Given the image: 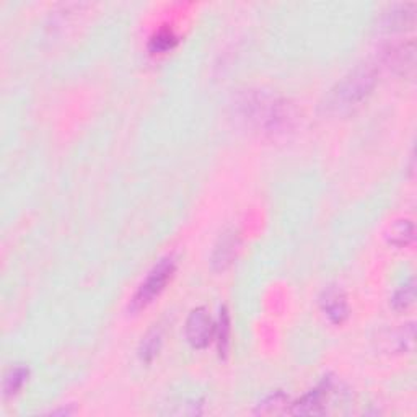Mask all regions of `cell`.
<instances>
[{
  "label": "cell",
  "instance_id": "cell-1",
  "mask_svg": "<svg viewBox=\"0 0 417 417\" xmlns=\"http://www.w3.org/2000/svg\"><path fill=\"white\" fill-rule=\"evenodd\" d=\"M377 75L375 65H357L329 90L323 108L331 114L349 113L350 109L359 106L375 89Z\"/></svg>",
  "mask_w": 417,
  "mask_h": 417
},
{
  "label": "cell",
  "instance_id": "cell-2",
  "mask_svg": "<svg viewBox=\"0 0 417 417\" xmlns=\"http://www.w3.org/2000/svg\"><path fill=\"white\" fill-rule=\"evenodd\" d=\"M243 116L265 133H282L294 123V108L285 100L251 93L241 101Z\"/></svg>",
  "mask_w": 417,
  "mask_h": 417
},
{
  "label": "cell",
  "instance_id": "cell-3",
  "mask_svg": "<svg viewBox=\"0 0 417 417\" xmlns=\"http://www.w3.org/2000/svg\"><path fill=\"white\" fill-rule=\"evenodd\" d=\"M174 271H177V257L173 255L162 257V260L152 267V271L149 272V276L145 277V281L140 284V287L137 289L133 300H130L129 308L133 311L145 308L150 301H153V299L158 297V295L163 292L167 284L172 281Z\"/></svg>",
  "mask_w": 417,
  "mask_h": 417
},
{
  "label": "cell",
  "instance_id": "cell-4",
  "mask_svg": "<svg viewBox=\"0 0 417 417\" xmlns=\"http://www.w3.org/2000/svg\"><path fill=\"white\" fill-rule=\"evenodd\" d=\"M216 325L204 306H197L186 320V338L194 349H206L211 344Z\"/></svg>",
  "mask_w": 417,
  "mask_h": 417
},
{
  "label": "cell",
  "instance_id": "cell-5",
  "mask_svg": "<svg viewBox=\"0 0 417 417\" xmlns=\"http://www.w3.org/2000/svg\"><path fill=\"white\" fill-rule=\"evenodd\" d=\"M333 391V380L325 378L320 385L304 394L299 401L290 404V413L295 416H321L326 413V404Z\"/></svg>",
  "mask_w": 417,
  "mask_h": 417
},
{
  "label": "cell",
  "instance_id": "cell-6",
  "mask_svg": "<svg viewBox=\"0 0 417 417\" xmlns=\"http://www.w3.org/2000/svg\"><path fill=\"white\" fill-rule=\"evenodd\" d=\"M320 306L321 311L325 313V316L333 323V325H343V323L348 320V297H345L343 289L336 287V285H331V287H326L323 290L320 295Z\"/></svg>",
  "mask_w": 417,
  "mask_h": 417
},
{
  "label": "cell",
  "instance_id": "cell-7",
  "mask_svg": "<svg viewBox=\"0 0 417 417\" xmlns=\"http://www.w3.org/2000/svg\"><path fill=\"white\" fill-rule=\"evenodd\" d=\"M237 246H238V238L233 232L223 233L218 243L216 245V250H213L212 255V266L217 271H223L230 265H232L233 257L237 256Z\"/></svg>",
  "mask_w": 417,
  "mask_h": 417
},
{
  "label": "cell",
  "instance_id": "cell-8",
  "mask_svg": "<svg viewBox=\"0 0 417 417\" xmlns=\"http://www.w3.org/2000/svg\"><path fill=\"white\" fill-rule=\"evenodd\" d=\"M416 20V5L414 4H401L385 13V25L388 28L396 30L404 28L406 25H413Z\"/></svg>",
  "mask_w": 417,
  "mask_h": 417
},
{
  "label": "cell",
  "instance_id": "cell-9",
  "mask_svg": "<svg viewBox=\"0 0 417 417\" xmlns=\"http://www.w3.org/2000/svg\"><path fill=\"white\" fill-rule=\"evenodd\" d=\"M289 396L284 391H272L260 401L255 413L261 416H272V414H284L289 411Z\"/></svg>",
  "mask_w": 417,
  "mask_h": 417
},
{
  "label": "cell",
  "instance_id": "cell-10",
  "mask_svg": "<svg viewBox=\"0 0 417 417\" xmlns=\"http://www.w3.org/2000/svg\"><path fill=\"white\" fill-rule=\"evenodd\" d=\"M414 223L411 221H398L396 223L389 228L388 232V241L398 248H403V246H408L413 243L414 240Z\"/></svg>",
  "mask_w": 417,
  "mask_h": 417
},
{
  "label": "cell",
  "instance_id": "cell-11",
  "mask_svg": "<svg viewBox=\"0 0 417 417\" xmlns=\"http://www.w3.org/2000/svg\"><path fill=\"white\" fill-rule=\"evenodd\" d=\"M414 300H416V284H414V277H409L408 281H404V284H401L396 290H394L391 305L394 310L403 311V310H408L409 306H413Z\"/></svg>",
  "mask_w": 417,
  "mask_h": 417
},
{
  "label": "cell",
  "instance_id": "cell-12",
  "mask_svg": "<svg viewBox=\"0 0 417 417\" xmlns=\"http://www.w3.org/2000/svg\"><path fill=\"white\" fill-rule=\"evenodd\" d=\"M28 375H30V370L26 369L23 365H16L12 367V369L9 370L7 375H5V380H4V394L5 396H13L20 391L21 388H23L25 382L28 380Z\"/></svg>",
  "mask_w": 417,
  "mask_h": 417
},
{
  "label": "cell",
  "instance_id": "cell-13",
  "mask_svg": "<svg viewBox=\"0 0 417 417\" xmlns=\"http://www.w3.org/2000/svg\"><path fill=\"white\" fill-rule=\"evenodd\" d=\"M217 333V344H218V352L221 357H225L228 352V344H230V316L225 306L221 308V315H218V323L216 326Z\"/></svg>",
  "mask_w": 417,
  "mask_h": 417
},
{
  "label": "cell",
  "instance_id": "cell-14",
  "mask_svg": "<svg viewBox=\"0 0 417 417\" xmlns=\"http://www.w3.org/2000/svg\"><path fill=\"white\" fill-rule=\"evenodd\" d=\"M178 43V36L174 35L173 30L163 28L157 31L155 35L150 38L149 49L152 52H167L168 49H172Z\"/></svg>",
  "mask_w": 417,
  "mask_h": 417
},
{
  "label": "cell",
  "instance_id": "cell-15",
  "mask_svg": "<svg viewBox=\"0 0 417 417\" xmlns=\"http://www.w3.org/2000/svg\"><path fill=\"white\" fill-rule=\"evenodd\" d=\"M162 345V334L157 329H153L147 336L144 338V341L140 343V349H139V355L142 360L150 362L155 355L158 354Z\"/></svg>",
  "mask_w": 417,
  "mask_h": 417
}]
</instances>
